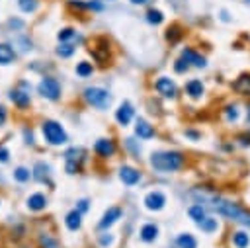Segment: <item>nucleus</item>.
Here are the masks:
<instances>
[{"mask_svg": "<svg viewBox=\"0 0 250 248\" xmlns=\"http://www.w3.org/2000/svg\"><path fill=\"white\" fill-rule=\"evenodd\" d=\"M199 229H201L203 232H215V230L219 229V223H217V219H213V217H205V219L199 223Z\"/></svg>", "mask_w": 250, "mask_h": 248, "instance_id": "393cba45", "label": "nucleus"}, {"mask_svg": "<svg viewBox=\"0 0 250 248\" xmlns=\"http://www.w3.org/2000/svg\"><path fill=\"white\" fill-rule=\"evenodd\" d=\"M162 20H164V16H162V12L161 10H149L147 12V22L149 24H153V26H159V24H162Z\"/></svg>", "mask_w": 250, "mask_h": 248, "instance_id": "a878e982", "label": "nucleus"}, {"mask_svg": "<svg viewBox=\"0 0 250 248\" xmlns=\"http://www.w3.org/2000/svg\"><path fill=\"white\" fill-rule=\"evenodd\" d=\"M49 174H51L49 164H45V162H37V164H36V168H34V178H36V180L45 182V180L49 178Z\"/></svg>", "mask_w": 250, "mask_h": 248, "instance_id": "4be33fe9", "label": "nucleus"}, {"mask_svg": "<svg viewBox=\"0 0 250 248\" xmlns=\"http://www.w3.org/2000/svg\"><path fill=\"white\" fill-rule=\"evenodd\" d=\"M18 6L24 12H34L37 8V0H18Z\"/></svg>", "mask_w": 250, "mask_h": 248, "instance_id": "c756f323", "label": "nucleus"}, {"mask_svg": "<svg viewBox=\"0 0 250 248\" xmlns=\"http://www.w3.org/2000/svg\"><path fill=\"white\" fill-rule=\"evenodd\" d=\"M225 115H227L229 121H236V119H238V107H236V106H229V107L225 109Z\"/></svg>", "mask_w": 250, "mask_h": 248, "instance_id": "f704fd0d", "label": "nucleus"}, {"mask_svg": "<svg viewBox=\"0 0 250 248\" xmlns=\"http://www.w3.org/2000/svg\"><path fill=\"white\" fill-rule=\"evenodd\" d=\"M157 236H159V227L155 223H147L141 227V240L153 242V240H157Z\"/></svg>", "mask_w": 250, "mask_h": 248, "instance_id": "dca6fc26", "label": "nucleus"}, {"mask_svg": "<svg viewBox=\"0 0 250 248\" xmlns=\"http://www.w3.org/2000/svg\"><path fill=\"white\" fill-rule=\"evenodd\" d=\"M65 225L69 230H78L80 225H82V213L78 209H72L67 217H65Z\"/></svg>", "mask_w": 250, "mask_h": 248, "instance_id": "2eb2a0df", "label": "nucleus"}, {"mask_svg": "<svg viewBox=\"0 0 250 248\" xmlns=\"http://www.w3.org/2000/svg\"><path fill=\"white\" fill-rule=\"evenodd\" d=\"M182 164L184 157L176 151H161L151 155V166L159 172H176L178 168H182Z\"/></svg>", "mask_w": 250, "mask_h": 248, "instance_id": "f257e3e1", "label": "nucleus"}, {"mask_svg": "<svg viewBox=\"0 0 250 248\" xmlns=\"http://www.w3.org/2000/svg\"><path fill=\"white\" fill-rule=\"evenodd\" d=\"M180 37H182V32H180V28H178V26L168 28V32H166V39H168V41H172V43H174V41H178Z\"/></svg>", "mask_w": 250, "mask_h": 248, "instance_id": "2f4dec72", "label": "nucleus"}, {"mask_svg": "<svg viewBox=\"0 0 250 248\" xmlns=\"http://www.w3.org/2000/svg\"><path fill=\"white\" fill-rule=\"evenodd\" d=\"M88 207H90V205H88V199H80V201L76 203V209H78L80 213H86V211H88Z\"/></svg>", "mask_w": 250, "mask_h": 248, "instance_id": "4c0bfd02", "label": "nucleus"}, {"mask_svg": "<svg viewBox=\"0 0 250 248\" xmlns=\"http://www.w3.org/2000/svg\"><path fill=\"white\" fill-rule=\"evenodd\" d=\"M188 69H190V65H188L184 59H178L176 65H174V71H176V72H186Z\"/></svg>", "mask_w": 250, "mask_h": 248, "instance_id": "c9c22d12", "label": "nucleus"}, {"mask_svg": "<svg viewBox=\"0 0 250 248\" xmlns=\"http://www.w3.org/2000/svg\"><path fill=\"white\" fill-rule=\"evenodd\" d=\"M133 106L129 104V102H123L119 107H117V111H115V119H117V123L119 125H129L131 123V119H133Z\"/></svg>", "mask_w": 250, "mask_h": 248, "instance_id": "0eeeda50", "label": "nucleus"}, {"mask_svg": "<svg viewBox=\"0 0 250 248\" xmlns=\"http://www.w3.org/2000/svg\"><path fill=\"white\" fill-rule=\"evenodd\" d=\"M37 92H39L43 98L53 100V102L61 98V86H59V82H57L55 78H49V76H45V78L39 82Z\"/></svg>", "mask_w": 250, "mask_h": 248, "instance_id": "39448f33", "label": "nucleus"}, {"mask_svg": "<svg viewBox=\"0 0 250 248\" xmlns=\"http://www.w3.org/2000/svg\"><path fill=\"white\" fill-rule=\"evenodd\" d=\"M155 88L159 90V94H162L164 98H176V84L166 78V76H161L157 82H155Z\"/></svg>", "mask_w": 250, "mask_h": 248, "instance_id": "1a4fd4ad", "label": "nucleus"}, {"mask_svg": "<svg viewBox=\"0 0 250 248\" xmlns=\"http://www.w3.org/2000/svg\"><path fill=\"white\" fill-rule=\"evenodd\" d=\"M232 244H234L236 248H248V244H250L248 232H244V230L234 232V234H232Z\"/></svg>", "mask_w": 250, "mask_h": 248, "instance_id": "b1692460", "label": "nucleus"}, {"mask_svg": "<svg viewBox=\"0 0 250 248\" xmlns=\"http://www.w3.org/2000/svg\"><path fill=\"white\" fill-rule=\"evenodd\" d=\"M30 176H32V172L28 170V168H24V166H18L16 170H14V180H18V182H28L30 180Z\"/></svg>", "mask_w": 250, "mask_h": 248, "instance_id": "bb28decb", "label": "nucleus"}, {"mask_svg": "<svg viewBox=\"0 0 250 248\" xmlns=\"http://www.w3.org/2000/svg\"><path fill=\"white\" fill-rule=\"evenodd\" d=\"M135 135L139 137V139H151L153 135H155V129L149 125V123L145 121V119H137V123H135Z\"/></svg>", "mask_w": 250, "mask_h": 248, "instance_id": "ddd939ff", "label": "nucleus"}, {"mask_svg": "<svg viewBox=\"0 0 250 248\" xmlns=\"http://www.w3.org/2000/svg\"><path fill=\"white\" fill-rule=\"evenodd\" d=\"M221 20H223V22H229V14H227V12H225V10H223V12H221Z\"/></svg>", "mask_w": 250, "mask_h": 248, "instance_id": "79ce46f5", "label": "nucleus"}, {"mask_svg": "<svg viewBox=\"0 0 250 248\" xmlns=\"http://www.w3.org/2000/svg\"><path fill=\"white\" fill-rule=\"evenodd\" d=\"M119 180H121L125 186H135V184L141 180V172L135 170L133 166H121V170H119Z\"/></svg>", "mask_w": 250, "mask_h": 248, "instance_id": "6e6552de", "label": "nucleus"}, {"mask_svg": "<svg viewBox=\"0 0 250 248\" xmlns=\"http://www.w3.org/2000/svg\"><path fill=\"white\" fill-rule=\"evenodd\" d=\"M84 98L90 106L98 107V109H106L109 104H111V96L107 94V90L104 88H98V86H92V88H86L84 90Z\"/></svg>", "mask_w": 250, "mask_h": 248, "instance_id": "20e7f679", "label": "nucleus"}, {"mask_svg": "<svg viewBox=\"0 0 250 248\" xmlns=\"http://www.w3.org/2000/svg\"><path fill=\"white\" fill-rule=\"evenodd\" d=\"M16 59V51L8 43H0V65H10Z\"/></svg>", "mask_w": 250, "mask_h": 248, "instance_id": "f3484780", "label": "nucleus"}, {"mask_svg": "<svg viewBox=\"0 0 250 248\" xmlns=\"http://www.w3.org/2000/svg\"><path fill=\"white\" fill-rule=\"evenodd\" d=\"M209 207L215 209L223 217H229V219H232L236 223H242V225H250V215L246 211H242L232 201H227V199H221V197H213L211 203H209Z\"/></svg>", "mask_w": 250, "mask_h": 248, "instance_id": "f03ea898", "label": "nucleus"}, {"mask_svg": "<svg viewBox=\"0 0 250 248\" xmlns=\"http://www.w3.org/2000/svg\"><path fill=\"white\" fill-rule=\"evenodd\" d=\"M98 242H100V246H102V248H107V246H111V244H113V234H109V232L100 234Z\"/></svg>", "mask_w": 250, "mask_h": 248, "instance_id": "72a5a7b5", "label": "nucleus"}, {"mask_svg": "<svg viewBox=\"0 0 250 248\" xmlns=\"http://www.w3.org/2000/svg\"><path fill=\"white\" fill-rule=\"evenodd\" d=\"M188 215H190V219H192V221H196L197 225L207 217V215H205V207H203V205H192V207L188 209Z\"/></svg>", "mask_w": 250, "mask_h": 248, "instance_id": "5701e85b", "label": "nucleus"}, {"mask_svg": "<svg viewBox=\"0 0 250 248\" xmlns=\"http://www.w3.org/2000/svg\"><path fill=\"white\" fill-rule=\"evenodd\" d=\"M182 59H184L188 65H194V67H197V69L207 67L205 57H201L199 53H196V51H194V49H190V47H186V49L182 51Z\"/></svg>", "mask_w": 250, "mask_h": 248, "instance_id": "9d476101", "label": "nucleus"}, {"mask_svg": "<svg viewBox=\"0 0 250 248\" xmlns=\"http://www.w3.org/2000/svg\"><path fill=\"white\" fill-rule=\"evenodd\" d=\"M8 26H10V28L20 30V28H24V22H22V20H10V22H8Z\"/></svg>", "mask_w": 250, "mask_h": 248, "instance_id": "ea45409f", "label": "nucleus"}, {"mask_svg": "<svg viewBox=\"0 0 250 248\" xmlns=\"http://www.w3.org/2000/svg\"><path fill=\"white\" fill-rule=\"evenodd\" d=\"M8 159H10V151L4 145H0V162H8Z\"/></svg>", "mask_w": 250, "mask_h": 248, "instance_id": "e433bc0d", "label": "nucleus"}, {"mask_svg": "<svg viewBox=\"0 0 250 248\" xmlns=\"http://www.w3.org/2000/svg\"><path fill=\"white\" fill-rule=\"evenodd\" d=\"M47 207V199L43 194H34L28 197V209L30 211H43Z\"/></svg>", "mask_w": 250, "mask_h": 248, "instance_id": "4468645a", "label": "nucleus"}, {"mask_svg": "<svg viewBox=\"0 0 250 248\" xmlns=\"http://www.w3.org/2000/svg\"><path fill=\"white\" fill-rule=\"evenodd\" d=\"M39 244H41L43 248H59L57 240L51 238V236H47V234H41V236H39Z\"/></svg>", "mask_w": 250, "mask_h": 248, "instance_id": "473e14b6", "label": "nucleus"}, {"mask_svg": "<svg viewBox=\"0 0 250 248\" xmlns=\"http://www.w3.org/2000/svg\"><path fill=\"white\" fill-rule=\"evenodd\" d=\"M41 129H43V137H45V141H47L49 145H53V147L65 145V143L69 141L67 131L63 129V125H61V123H57V121H53V119L43 121Z\"/></svg>", "mask_w": 250, "mask_h": 248, "instance_id": "7ed1b4c3", "label": "nucleus"}, {"mask_svg": "<svg viewBox=\"0 0 250 248\" xmlns=\"http://www.w3.org/2000/svg\"><path fill=\"white\" fill-rule=\"evenodd\" d=\"M6 117H8V111H6V107L4 106H0V127L6 123Z\"/></svg>", "mask_w": 250, "mask_h": 248, "instance_id": "58836bf2", "label": "nucleus"}, {"mask_svg": "<svg viewBox=\"0 0 250 248\" xmlns=\"http://www.w3.org/2000/svg\"><path fill=\"white\" fill-rule=\"evenodd\" d=\"M74 35H76V32H74L72 28H65V30H61V32H59V35H57V37H59V41H61V43H67V41H69V39H72Z\"/></svg>", "mask_w": 250, "mask_h": 248, "instance_id": "7c9ffc66", "label": "nucleus"}, {"mask_svg": "<svg viewBox=\"0 0 250 248\" xmlns=\"http://www.w3.org/2000/svg\"><path fill=\"white\" fill-rule=\"evenodd\" d=\"M76 74H78V76H82V78L90 76V74H92V65H90V63H86V61L78 63V65H76Z\"/></svg>", "mask_w": 250, "mask_h": 248, "instance_id": "cd10ccee", "label": "nucleus"}, {"mask_svg": "<svg viewBox=\"0 0 250 248\" xmlns=\"http://www.w3.org/2000/svg\"><path fill=\"white\" fill-rule=\"evenodd\" d=\"M176 244H178L180 248H197V240H196V238H194V234H190V232H182V234H178Z\"/></svg>", "mask_w": 250, "mask_h": 248, "instance_id": "412c9836", "label": "nucleus"}, {"mask_svg": "<svg viewBox=\"0 0 250 248\" xmlns=\"http://www.w3.org/2000/svg\"><path fill=\"white\" fill-rule=\"evenodd\" d=\"M232 88L238 92V94H250V74H242L234 80Z\"/></svg>", "mask_w": 250, "mask_h": 248, "instance_id": "aec40b11", "label": "nucleus"}, {"mask_svg": "<svg viewBox=\"0 0 250 248\" xmlns=\"http://www.w3.org/2000/svg\"><path fill=\"white\" fill-rule=\"evenodd\" d=\"M10 100L18 106V107H28L30 106V94L22 92V90H12L10 92Z\"/></svg>", "mask_w": 250, "mask_h": 248, "instance_id": "a211bd4d", "label": "nucleus"}, {"mask_svg": "<svg viewBox=\"0 0 250 248\" xmlns=\"http://www.w3.org/2000/svg\"><path fill=\"white\" fill-rule=\"evenodd\" d=\"M147 2H149V0H131V4H135V6H143Z\"/></svg>", "mask_w": 250, "mask_h": 248, "instance_id": "a19ab883", "label": "nucleus"}, {"mask_svg": "<svg viewBox=\"0 0 250 248\" xmlns=\"http://www.w3.org/2000/svg\"><path fill=\"white\" fill-rule=\"evenodd\" d=\"M72 53H74V47H72L71 43H63V45H59V47H57V55H59V57H63V59L71 57Z\"/></svg>", "mask_w": 250, "mask_h": 248, "instance_id": "c85d7f7f", "label": "nucleus"}, {"mask_svg": "<svg viewBox=\"0 0 250 248\" xmlns=\"http://www.w3.org/2000/svg\"><path fill=\"white\" fill-rule=\"evenodd\" d=\"M248 121H250V107H248Z\"/></svg>", "mask_w": 250, "mask_h": 248, "instance_id": "37998d69", "label": "nucleus"}, {"mask_svg": "<svg viewBox=\"0 0 250 248\" xmlns=\"http://www.w3.org/2000/svg\"><path fill=\"white\" fill-rule=\"evenodd\" d=\"M166 205V197L162 192H151L145 195V207L149 211H161Z\"/></svg>", "mask_w": 250, "mask_h": 248, "instance_id": "423d86ee", "label": "nucleus"}, {"mask_svg": "<svg viewBox=\"0 0 250 248\" xmlns=\"http://www.w3.org/2000/svg\"><path fill=\"white\" fill-rule=\"evenodd\" d=\"M94 151H96V155L107 159V157H111L115 153V145H113L111 139H98L96 145H94Z\"/></svg>", "mask_w": 250, "mask_h": 248, "instance_id": "9b49d317", "label": "nucleus"}, {"mask_svg": "<svg viewBox=\"0 0 250 248\" xmlns=\"http://www.w3.org/2000/svg\"><path fill=\"white\" fill-rule=\"evenodd\" d=\"M121 217V209L119 207H109L106 213H104V217H102V221H100V229H107V227H111L117 219Z\"/></svg>", "mask_w": 250, "mask_h": 248, "instance_id": "f8f14e48", "label": "nucleus"}, {"mask_svg": "<svg viewBox=\"0 0 250 248\" xmlns=\"http://www.w3.org/2000/svg\"><path fill=\"white\" fill-rule=\"evenodd\" d=\"M186 92H188L190 98L197 100V98L203 96V84H201L199 80H190V82L186 84Z\"/></svg>", "mask_w": 250, "mask_h": 248, "instance_id": "6ab92c4d", "label": "nucleus"}]
</instances>
